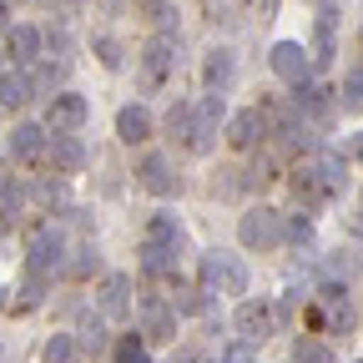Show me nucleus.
<instances>
[{"label": "nucleus", "mask_w": 363, "mask_h": 363, "mask_svg": "<svg viewBox=\"0 0 363 363\" xmlns=\"http://www.w3.org/2000/svg\"><path fill=\"white\" fill-rule=\"evenodd\" d=\"M202 298H207L202 288H177L172 308H177V313H202Z\"/></svg>", "instance_id": "obj_32"}, {"label": "nucleus", "mask_w": 363, "mask_h": 363, "mask_svg": "<svg viewBox=\"0 0 363 363\" xmlns=\"http://www.w3.org/2000/svg\"><path fill=\"white\" fill-rule=\"evenodd\" d=\"M96 257H101V252L91 247V242H86V247H76V252H71V262H66V278H91V272H96Z\"/></svg>", "instance_id": "obj_25"}, {"label": "nucleus", "mask_w": 363, "mask_h": 363, "mask_svg": "<svg viewBox=\"0 0 363 363\" xmlns=\"http://www.w3.org/2000/svg\"><path fill=\"white\" fill-rule=\"evenodd\" d=\"M96 308H101L106 318H126V313H131V278H126V272H106V278H101Z\"/></svg>", "instance_id": "obj_10"}, {"label": "nucleus", "mask_w": 363, "mask_h": 363, "mask_svg": "<svg viewBox=\"0 0 363 363\" xmlns=\"http://www.w3.org/2000/svg\"><path fill=\"white\" fill-rule=\"evenodd\" d=\"M147 242H162V247H182V227H177V217L157 212V217L147 222Z\"/></svg>", "instance_id": "obj_22"}, {"label": "nucleus", "mask_w": 363, "mask_h": 363, "mask_svg": "<svg viewBox=\"0 0 363 363\" xmlns=\"http://www.w3.org/2000/svg\"><path fill=\"white\" fill-rule=\"evenodd\" d=\"M338 192H343V157H333V152H313L293 177V197H303L308 207L323 197H338Z\"/></svg>", "instance_id": "obj_1"}, {"label": "nucleus", "mask_w": 363, "mask_h": 363, "mask_svg": "<svg viewBox=\"0 0 363 363\" xmlns=\"http://www.w3.org/2000/svg\"><path fill=\"white\" fill-rule=\"evenodd\" d=\"M51 162H56V172H81L86 167V147L76 142V136H56V142H51Z\"/></svg>", "instance_id": "obj_20"}, {"label": "nucleus", "mask_w": 363, "mask_h": 363, "mask_svg": "<svg viewBox=\"0 0 363 363\" xmlns=\"http://www.w3.org/2000/svg\"><path fill=\"white\" fill-rule=\"evenodd\" d=\"M318 313L328 318V328L353 333V308H348V298H343V283H338V288H323V303H318Z\"/></svg>", "instance_id": "obj_16"}, {"label": "nucleus", "mask_w": 363, "mask_h": 363, "mask_svg": "<svg viewBox=\"0 0 363 363\" xmlns=\"http://www.w3.org/2000/svg\"><path fill=\"white\" fill-rule=\"evenodd\" d=\"M267 136V121H262V111L252 106V111H238L233 121H227V142H233L238 152H247V147H257Z\"/></svg>", "instance_id": "obj_13"}, {"label": "nucleus", "mask_w": 363, "mask_h": 363, "mask_svg": "<svg viewBox=\"0 0 363 363\" xmlns=\"http://www.w3.org/2000/svg\"><path fill=\"white\" fill-rule=\"evenodd\" d=\"M45 152V126H35V121H26V126H16V136H11V157H21V162H40Z\"/></svg>", "instance_id": "obj_15"}, {"label": "nucleus", "mask_w": 363, "mask_h": 363, "mask_svg": "<svg viewBox=\"0 0 363 363\" xmlns=\"http://www.w3.org/2000/svg\"><path fill=\"white\" fill-rule=\"evenodd\" d=\"M40 358H45V363H76V338H71V333H56L51 343H45Z\"/></svg>", "instance_id": "obj_26"}, {"label": "nucleus", "mask_w": 363, "mask_h": 363, "mask_svg": "<svg viewBox=\"0 0 363 363\" xmlns=\"http://www.w3.org/2000/svg\"><path fill=\"white\" fill-rule=\"evenodd\" d=\"M233 71H238V66H233V51H207V61H202V81L217 91V96H222V86L233 81Z\"/></svg>", "instance_id": "obj_18"}, {"label": "nucleus", "mask_w": 363, "mask_h": 363, "mask_svg": "<svg viewBox=\"0 0 363 363\" xmlns=\"http://www.w3.org/2000/svg\"><path fill=\"white\" fill-rule=\"evenodd\" d=\"M6 16H11V11H6V6H0V26H6Z\"/></svg>", "instance_id": "obj_41"}, {"label": "nucleus", "mask_w": 363, "mask_h": 363, "mask_svg": "<svg viewBox=\"0 0 363 363\" xmlns=\"http://www.w3.org/2000/svg\"><path fill=\"white\" fill-rule=\"evenodd\" d=\"M35 197L56 207V202H61V182H40V187H35Z\"/></svg>", "instance_id": "obj_39"}, {"label": "nucleus", "mask_w": 363, "mask_h": 363, "mask_svg": "<svg viewBox=\"0 0 363 363\" xmlns=\"http://www.w3.org/2000/svg\"><path fill=\"white\" fill-rule=\"evenodd\" d=\"M142 338H177V308L162 303V298H147L142 303Z\"/></svg>", "instance_id": "obj_12"}, {"label": "nucleus", "mask_w": 363, "mask_h": 363, "mask_svg": "<svg viewBox=\"0 0 363 363\" xmlns=\"http://www.w3.org/2000/svg\"><path fill=\"white\" fill-rule=\"evenodd\" d=\"M61 257H66V233H61L56 222L35 227V233L26 238V262H30V272H35V278L56 272V267H61Z\"/></svg>", "instance_id": "obj_4"}, {"label": "nucleus", "mask_w": 363, "mask_h": 363, "mask_svg": "<svg viewBox=\"0 0 363 363\" xmlns=\"http://www.w3.org/2000/svg\"><path fill=\"white\" fill-rule=\"evenodd\" d=\"M177 252H182V247H162V242H142V267L152 272V278H172V272H177Z\"/></svg>", "instance_id": "obj_17"}, {"label": "nucleus", "mask_w": 363, "mask_h": 363, "mask_svg": "<svg viewBox=\"0 0 363 363\" xmlns=\"http://www.w3.org/2000/svg\"><path fill=\"white\" fill-rule=\"evenodd\" d=\"M35 51H40V30L35 26H11V56L26 66V61H35Z\"/></svg>", "instance_id": "obj_21"}, {"label": "nucleus", "mask_w": 363, "mask_h": 363, "mask_svg": "<svg viewBox=\"0 0 363 363\" xmlns=\"http://www.w3.org/2000/svg\"><path fill=\"white\" fill-rule=\"evenodd\" d=\"M267 61H272V76H278V81H288L293 91H303V86L313 81V56L303 51L298 40H278Z\"/></svg>", "instance_id": "obj_5"}, {"label": "nucleus", "mask_w": 363, "mask_h": 363, "mask_svg": "<svg viewBox=\"0 0 363 363\" xmlns=\"http://www.w3.org/2000/svg\"><path fill=\"white\" fill-rule=\"evenodd\" d=\"M6 197H0V207H6V227H16V217H21V202H26V192L21 187H0Z\"/></svg>", "instance_id": "obj_34"}, {"label": "nucleus", "mask_w": 363, "mask_h": 363, "mask_svg": "<svg viewBox=\"0 0 363 363\" xmlns=\"http://www.w3.org/2000/svg\"><path fill=\"white\" fill-rule=\"evenodd\" d=\"M40 298H45V283H40V278H35V272H30V283H26V288H21V293H16V303H21V308H35V303H40Z\"/></svg>", "instance_id": "obj_37"}, {"label": "nucleus", "mask_w": 363, "mask_h": 363, "mask_svg": "<svg viewBox=\"0 0 363 363\" xmlns=\"http://www.w3.org/2000/svg\"><path fill=\"white\" fill-rule=\"evenodd\" d=\"M323 96H328V91L318 86V81H308V86L298 91V101H293V106H303V111H313V116H323V106H328Z\"/></svg>", "instance_id": "obj_28"}, {"label": "nucleus", "mask_w": 363, "mask_h": 363, "mask_svg": "<svg viewBox=\"0 0 363 363\" xmlns=\"http://www.w3.org/2000/svg\"><path fill=\"white\" fill-rule=\"evenodd\" d=\"M343 96H348L353 106H363V66H353V71L343 76Z\"/></svg>", "instance_id": "obj_36"}, {"label": "nucleus", "mask_w": 363, "mask_h": 363, "mask_svg": "<svg viewBox=\"0 0 363 363\" xmlns=\"http://www.w3.org/2000/svg\"><path fill=\"white\" fill-rule=\"evenodd\" d=\"M222 363H257V348L238 338V343H227V353H222Z\"/></svg>", "instance_id": "obj_35"}, {"label": "nucleus", "mask_w": 363, "mask_h": 363, "mask_svg": "<svg viewBox=\"0 0 363 363\" xmlns=\"http://www.w3.org/2000/svg\"><path fill=\"white\" fill-rule=\"evenodd\" d=\"M233 323H238L242 343H262V338H272V328H278V313H272L267 303H252V298H247V303L238 308Z\"/></svg>", "instance_id": "obj_8"}, {"label": "nucleus", "mask_w": 363, "mask_h": 363, "mask_svg": "<svg viewBox=\"0 0 363 363\" xmlns=\"http://www.w3.org/2000/svg\"><path fill=\"white\" fill-rule=\"evenodd\" d=\"M197 288L212 298V293H222V298H242L247 293V267H242V257H233V252H207L202 257V267H197Z\"/></svg>", "instance_id": "obj_2"}, {"label": "nucleus", "mask_w": 363, "mask_h": 363, "mask_svg": "<svg viewBox=\"0 0 363 363\" xmlns=\"http://www.w3.org/2000/svg\"><path fill=\"white\" fill-rule=\"evenodd\" d=\"M238 238L242 247H257V252H272L288 233H283V212H272V207H247L238 217Z\"/></svg>", "instance_id": "obj_3"}, {"label": "nucleus", "mask_w": 363, "mask_h": 363, "mask_svg": "<svg viewBox=\"0 0 363 363\" xmlns=\"http://www.w3.org/2000/svg\"><path fill=\"white\" fill-rule=\"evenodd\" d=\"M222 121H233V116H227V101L217 96V91H212V96H202L197 101V131H192V152H212V142H217V126Z\"/></svg>", "instance_id": "obj_7"}, {"label": "nucleus", "mask_w": 363, "mask_h": 363, "mask_svg": "<svg viewBox=\"0 0 363 363\" xmlns=\"http://www.w3.org/2000/svg\"><path fill=\"white\" fill-rule=\"evenodd\" d=\"M333 21H338V11L333 6H323V11H318V51H333Z\"/></svg>", "instance_id": "obj_30"}, {"label": "nucleus", "mask_w": 363, "mask_h": 363, "mask_svg": "<svg viewBox=\"0 0 363 363\" xmlns=\"http://www.w3.org/2000/svg\"><path fill=\"white\" fill-rule=\"evenodd\" d=\"M358 363H363V358H358Z\"/></svg>", "instance_id": "obj_43"}, {"label": "nucleus", "mask_w": 363, "mask_h": 363, "mask_svg": "<svg viewBox=\"0 0 363 363\" xmlns=\"http://www.w3.org/2000/svg\"><path fill=\"white\" fill-rule=\"evenodd\" d=\"M56 81H61V66H40V71H30V86H35V91H56Z\"/></svg>", "instance_id": "obj_38"}, {"label": "nucleus", "mask_w": 363, "mask_h": 363, "mask_svg": "<svg viewBox=\"0 0 363 363\" xmlns=\"http://www.w3.org/2000/svg\"><path fill=\"white\" fill-rule=\"evenodd\" d=\"M81 121H86V96H71V91L51 96V106H45V126H51L56 136H71Z\"/></svg>", "instance_id": "obj_9"}, {"label": "nucleus", "mask_w": 363, "mask_h": 363, "mask_svg": "<svg viewBox=\"0 0 363 363\" xmlns=\"http://www.w3.org/2000/svg\"><path fill=\"white\" fill-rule=\"evenodd\" d=\"M167 131H172V136H182V142H192V131H197V106L177 101V106L167 111Z\"/></svg>", "instance_id": "obj_23"}, {"label": "nucleus", "mask_w": 363, "mask_h": 363, "mask_svg": "<svg viewBox=\"0 0 363 363\" xmlns=\"http://www.w3.org/2000/svg\"><path fill=\"white\" fill-rule=\"evenodd\" d=\"M283 233H288V242H308L313 238V222L303 212H293V217H283Z\"/></svg>", "instance_id": "obj_31"}, {"label": "nucleus", "mask_w": 363, "mask_h": 363, "mask_svg": "<svg viewBox=\"0 0 363 363\" xmlns=\"http://www.w3.org/2000/svg\"><path fill=\"white\" fill-rule=\"evenodd\" d=\"M116 136H121L126 147L147 142V136H152V111H147V106H121V111H116Z\"/></svg>", "instance_id": "obj_14"}, {"label": "nucleus", "mask_w": 363, "mask_h": 363, "mask_svg": "<svg viewBox=\"0 0 363 363\" xmlns=\"http://www.w3.org/2000/svg\"><path fill=\"white\" fill-rule=\"evenodd\" d=\"M136 6H142V16H147V21H152V26H157L162 35H167V30L177 26V11L167 6V0H136Z\"/></svg>", "instance_id": "obj_24"}, {"label": "nucleus", "mask_w": 363, "mask_h": 363, "mask_svg": "<svg viewBox=\"0 0 363 363\" xmlns=\"http://www.w3.org/2000/svg\"><path fill=\"white\" fill-rule=\"evenodd\" d=\"M136 182L152 192V197H172L177 192V177H172V162L162 157V152H152V157H142V167H136Z\"/></svg>", "instance_id": "obj_11"}, {"label": "nucleus", "mask_w": 363, "mask_h": 363, "mask_svg": "<svg viewBox=\"0 0 363 363\" xmlns=\"http://www.w3.org/2000/svg\"><path fill=\"white\" fill-rule=\"evenodd\" d=\"M298 363H333L323 338H298Z\"/></svg>", "instance_id": "obj_29"}, {"label": "nucleus", "mask_w": 363, "mask_h": 363, "mask_svg": "<svg viewBox=\"0 0 363 363\" xmlns=\"http://www.w3.org/2000/svg\"><path fill=\"white\" fill-rule=\"evenodd\" d=\"M116 363H152V358H147V348L136 343V338H121L116 343Z\"/></svg>", "instance_id": "obj_33"}, {"label": "nucleus", "mask_w": 363, "mask_h": 363, "mask_svg": "<svg viewBox=\"0 0 363 363\" xmlns=\"http://www.w3.org/2000/svg\"><path fill=\"white\" fill-rule=\"evenodd\" d=\"M172 71H177V40L172 35H152L142 45V81L147 86H162Z\"/></svg>", "instance_id": "obj_6"}, {"label": "nucleus", "mask_w": 363, "mask_h": 363, "mask_svg": "<svg viewBox=\"0 0 363 363\" xmlns=\"http://www.w3.org/2000/svg\"><path fill=\"white\" fill-rule=\"evenodd\" d=\"M272 313H278V323H288V318H293V298H278V308H272Z\"/></svg>", "instance_id": "obj_40"}, {"label": "nucleus", "mask_w": 363, "mask_h": 363, "mask_svg": "<svg viewBox=\"0 0 363 363\" xmlns=\"http://www.w3.org/2000/svg\"><path fill=\"white\" fill-rule=\"evenodd\" d=\"M30 96H35V86H30L26 71H6V76H0V106H26Z\"/></svg>", "instance_id": "obj_19"}, {"label": "nucleus", "mask_w": 363, "mask_h": 363, "mask_svg": "<svg viewBox=\"0 0 363 363\" xmlns=\"http://www.w3.org/2000/svg\"><path fill=\"white\" fill-rule=\"evenodd\" d=\"M0 187H6V167H0Z\"/></svg>", "instance_id": "obj_42"}, {"label": "nucleus", "mask_w": 363, "mask_h": 363, "mask_svg": "<svg viewBox=\"0 0 363 363\" xmlns=\"http://www.w3.org/2000/svg\"><path fill=\"white\" fill-rule=\"evenodd\" d=\"M96 56H101V66H106V71H121V66H126L121 40H116V35H96Z\"/></svg>", "instance_id": "obj_27"}]
</instances>
